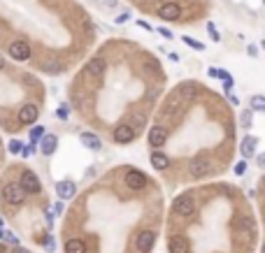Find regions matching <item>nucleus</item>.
Wrapping results in <instances>:
<instances>
[{"instance_id": "obj_1", "label": "nucleus", "mask_w": 265, "mask_h": 253, "mask_svg": "<svg viewBox=\"0 0 265 253\" xmlns=\"http://www.w3.org/2000/svg\"><path fill=\"white\" fill-rule=\"evenodd\" d=\"M19 186L24 188V193H30V195H37L40 191H42L37 175H35V172H30V170H24V172H21V181H19Z\"/></svg>"}, {"instance_id": "obj_2", "label": "nucleus", "mask_w": 265, "mask_h": 253, "mask_svg": "<svg viewBox=\"0 0 265 253\" xmlns=\"http://www.w3.org/2000/svg\"><path fill=\"white\" fill-rule=\"evenodd\" d=\"M3 198H5L7 205H12V207H19V205H24V188L19 186V184H7L5 188H3Z\"/></svg>"}, {"instance_id": "obj_3", "label": "nucleus", "mask_w": 265, "mask_h": 253, "mask_svg": "<svg viewBox=\"0 0 265 253\" xmlns=\"http://www.w3.org/2000/svg\"><path fill=\"white\" fill-rule=\"evenodd\" d=\"M175 211L179 216H193L195 214V198L191 193H184L175 200Z\"/></svg>"}, {"instance_id": "obj_4", "label": "nucleus", "mask_w": 265, "mask_h": 253, "mask_svg": "<svg viewBox=\"0 0 265 253\" xmlns=\"http://www.w3.org/2000/svg\"><path fill=\"white\" fill-rule=\"evenodd\" d=\"M210 167H212V163H210V158H205V156L191 158V165H188L193 179H203V177H207L210 175Z\"/></svg>"}, {"instance_id": "obj_5", "label": "nucleus", "mask_w": 265, "mask_h": 253, "mask_svg": "<svg viewBox=\"0 0 265 253\" xmlns=\"http://www.w3.org/2000/svg\"><path fill=\"white\" fill-rule=\"evenodd\" d=\"M123 181H126V186L132 188V191H142V188L149 184L147 175L145 172H140V170H128L126 177H123Z\"/></svg>"}, {"instance_id": "obj_6", "label": "nucleus", "mask_w": 265, "mask_h": 253, "mask_svg": "<svg viewBox=\"0 0 265 253\" xmlns=\"http://www.w3.org/2000/svg\"><path fill=\"white\" fill-rule=\"evenodd\" d=\"M154 244H156V232L154 230H142L138 239H135V246H138L140 253H149L154 248Z\"/></svg>"}, {"instance_id": "obj_7", "label": "nucleus", "mask_w": 265, "mask_h": 253, "mask_svg": "<svg viewBox=\"0 0 265 253\" xmlns=\"http://www.w3.org/2000/svg\"><path fill=\"white\" fill-rule=\"evenodd\" d=\"M7 54L12 56L14 60H28V58H30V44L24 42V40H17V42L10 44Z\"/></svg>"}, {"instance_id": "obj_8", "label": "nucleus", "mask_w": 265, "mask_h": 253, "mask_svg": "<svg viewBox=\"0 0 265 253\" xmlns=\"http://www.w3.org/2000/svg\"><path fill=\"white\" fill-rule=\"evenodd\" d=\"M158 17H161L163 21H177V19L181 17V7L177 5V3H163V5L158 7Z\"/></svg>"}, {"instance_id": "obj_9", "label": "nucleus", "mask_w": 265, "mask_h": 253, "mask_svg": "<svg viewBox=\"0 0 265 253\" xmlns=\"http://www.w3.org/2000/svg\"><path fill=\"white\" fill-rule=\"evenodd\" d=\"M105 70H107V63H105L103 56H96V58H91L89 63H86V72H89L91 77H103Z\"/></svg>"}, {"instance_id": "obj_10", "label": "nucleus", "mask_w": 265, "mask_h": 253, "mask_svg": "<svg viewBox=\"0 0 265 253\" xmlns=\"http://www.w3.org/2000/svg\"><path fill=\"white\" fill-rule=\"evenodd\" d=\"M168 248H170V253H188V251H191L188 239L184 235H172V237H170Z\"/></svg>"}, {"instance_id": "obj_11", "label": "nucleus", "mask_w": 265, "mask_h": 253, "mask_svg": "<svg viewBox=\"0 0 265 253\" xmlns=\"http://www.w3.org/2000/svg\"><path fill=\"white\" fill-rule=\"evenodd\" d=\"M37 114H40V109H37L35 105H24V107L19 109V121H21L24 126H30V123L37 121Z\"/></svg>"}, {"instance_id": "obj_12", "label": "nucleus", "mask_w": 265, "mask_h": 253, "mask_svg": "<svg viewBox=\"0 0 265 253\" xmlns=\"http://www.w3.org/2000/svg\"><path fill=\"white\" fill-rule=\"evenodd\" d=\"M165 139H168V130L161 126H154L149 130V144L154 146V149H158V146L165 144Z\"/></svg>"}, {"instance_id": "obj_13", "label": "nucleus", "mask_w": 265, "mask_h": 253, "mask_svg": "<svg viewBox=\"0 0 265 253\" xmlns=\"http://www.w3.org/2000/svg\"><path fill=\"white\" fill-rule=\"evenodd\" d=\"M75 193H77V186H75L73 181H58V184H56V195H58V200H70V198H75Z\"/></svg>"}, {"instance_id": "obj_14", "label": "nucleus", "mask_w": 265, "mask_h": 253, "mask_svg": "<svg viewBox=\"0 0 265 253\" xmlns=\"http://www.w3.org/2000/svg\"><path fill=\"white\" fill-rule=\"evenodd\" d=\"M56 146H58V137H56V135L44 133L42 137H40V151H42L44 156H51L56 151Z\"/></svg>"}, {"instance_id": "obj_15", "label": "nucleus", "mask_w": 265, "mask_h": 253, "mask_svg": "<svg viewBox=\"0 0 265 253\" xmlns=\"http://www.w3.org/2000/svg\"><path fill=\"white\" fill-rule=\"evenodd\" d=\"M132 139H135V130L128 123H123V126H119L114 130V142H119V144H128Z\"/></svg>"}, {"instance_id": "obj_16", "label": "nucleus", "mask_w": 265, "mask_h": 253, "mask_svg": "<svg viewBox=\"0 0 265 253\" xmlns=\"http://www.w3.org/2000/svg\"><path fill=\"white\" fill-rule=\"evenodd\" d=\"M256 144H258V139L253 137V135H247V137L242 139L240 151H242V156H244V160H247V158H251L253 153H256Z\"/></svg>"}, {"instance_id": "obj_17", "label": "nucleus", "mask_w": 265, "mask_h": 253, "mask_svg": "<svg viewBox=\"0 0 265 253\" xmlns=\"http://www.w3.org/2000/svg\"><path fill=\"white\" fill-rule=\"evenodd\" d=\"M79 142H82L86 149H91V151H98L100 146H103L100 137H98V135H93V133H82V135H79Z\"/></svg>"}, {"instance_id": "obj_18", "label": "nucleus", "mask_w": 265, "mask_h": 253, "mask_svg": "<svg viewBox=\"0 0 265 253\" xmlns=\"http://www.w3.org/2000/svg\"><path fill=\"white\" fill-rule=\"evenodd\" d=\"M149 160L156 170H168V165H170V158L165 156V153H161V151H151Z\"/></svg>"}, {"instance_id": "obj_19", "label": "nucleus", "mask_w": 265, "mask_h": 253, "mask_svg": "<svg viewBox=\"0 0 265 253\" xmlns=\"http://www.w3.org/2000/svg\"><path fill=\"white\" fill-rule=\"evenodd\" d=\"M65 253H86V241L75 237V239L65 241Z\"/></svg>"}, {"instance_id": "obj_20", "label": "nucleus", "mask_w": 265, "mask_h": 253, "mask_svg": "<svg viewBox=\"0 0 265 253\" xmlns=\"http://www.w3.org/2000/svg\"><path fill=\"white\" fill-rule=\"evenodd\" d=\"M42 70L44 72H49V74H60L63 72V63H60V60H44Z\"/></svg>"}, {"instance_id": "obj_21", "label": "nucleus", "mask_w": 265, "mask_h": 253, "mask_svg": "<svg viewBox=\"0 0 265 253\" xmlns=\"http://www.w3.org/2000/svg\"><path fill=\"white\" fill-rule=\"evenodd\" d=\"M0 239H5L7 244H14V246H17V244H19L17 235H14V232H10V230H5V228H3V225H0Z\"/></svg>"}, {"instance_id": "obj_22", "label": "nucleus", "mask_w": 265, "mask_h": 253, "mask_svg": "<svg viewBox=\"0 0 265 253\" xmlns=\"http://www.w3.org/2000/svg\"><path fill=\"white\" fill-rule=\"evenodd\" d=\"M251 112H265V98L263 96L251 98Z\"/></svg>"}, {"instance_id": "obj_23", "label": "nucleus", "mask_w": 265, "mask_h": 253, "mask_svg": "<svg viewBox=\"0 0 265 253\" xmlns=\"http://www.w3.org/2000/svg\"><path fill=\"white\" fill-rule=\"evenodd\" d=\"M44 135V126H37V128H33L30 130V144H37L40 142V137Z\"/></svg>"}, {"instance_id": "obj_24", "label": "nucleus", "mask_w": 265, "mask_h": 253, "mask_svg": "<svg viewBox=\"0 0 265 253\" xmlns=\"http://www.w3.org/2000/svg\"><path fill=\"white\" fill-rule=\"evenodd\" d=\"M181 40H184V44H186V47H191V49H198V51H203V49H205V44L198 42V40H193V37H188V35H184Z\"/></svg>"}, {"instance_id": "obj_25", "label": "nucleus", "mask_w": 265, "mask_h": 253, "mask_svg": "<svg viewBox=\"0 0 265 253\" xmlns=\"http://www.w3.org/2000/svg\"><path fill=\"white\" fill-rule=\"evenodd\" d=\"M207 33H210V35H212V40H214V42H221V35H219L217 26L212 24V21H210V24H207Z\"/></svg>"}, {"instance_id": "obj_26", "label": "nucleus", "mask_w": 265, "mask_h": 253, "mask_svg": "<svg viewBox=\"0 0 265 253\" xmlns=\"http://www.w3.org/2000/svg\"><path fill=\"white\" fill-rule=\"evenodd\" d=\"M68 114H70V107H68V105H58V109H56V116H58L60 121H65Z\"/></svg>"}, {"instance_id": "obj_27", "label": "nucleus", "mask_w": 265, "mask_h": 253, "mask_svg": "<svg viewBox=\"0 0 265 253\" xmlns=\"http://www.w3.org/2000/svg\"><path fill=\"white\" fill-rule=\"evenodd\" d=\"M240 123H242L244 128H249V126H251V109H247V112H242Z\"/></svg>"}, {"instance_id": "obj_28", "label": "nucleus", "mask_w": 265, "mask_h": 253, "mask_svg": "<svg viewBox=\"0 0 265 253\" xmlns=\"http://www.w3.org/2000/svg\"><path fill=\"white\" fill-rule=\"evenodd\" d=\"M21 142H19V139H12V142H10V144H7V149H10V153H19V151H21Z\"/></svg>"}, {"instance_id": "obj_29", "label": "nucleus", "mask_w": 265, "mask_h": 253, "mask_svg": "<svg viewBox=\"0 0 265 253\" xmlns=\"http://www.w3.org/2000/svg\"><path fill=\"white\" fill-rule=\"evenodd\" d=\"M140 126H145V116H142V114H138V116H135V119H132V130H135V133H138V128Z\"/></svg>"}, {"instance_id": "obj_30", "label": "nucleus", "mask_w": 265, "mask_h": 253, "mask_svg": "<svg viewBox=\"0 0 265 253\" xmlns=\"http://www.w3.org/2000/svg\"><path fill=\"white\" fill-rule=\"evenodd\" d=\"M244 172H247V160H240V163L235 165V175H244Z\"/></svg>"}, {"instance_id": "obj_31", "label": "nucleus", "mask_w": 265, "mask_h": 253, "mask_svg": "<svg viewBox=\"0 0 265 253\" xmlns=\"http://www.w3.org/2000/svg\"><path fill=\"white\" fill-rule=\"evenodd\" d=\"M44 248H47V251H54V248H56V244H54L51 237H44Z\"/></svg>"}, {"instance_id": "obj_32", "label": "nucleus", "mask_w": 265, "mask_h": 253, "mask_svg": "<svg viewBox=\"0 0 265 253\" xmlns=\"http://www.w3.org/2000/svg\"><path fill=\"white\" fill-rule=\"evenodd\" d=\"M158 33H161L165 40H172V37H175V35H172V30H168V28H158Z\"/></svg>"}, {"instance_id": "obj_33", "label": "nucleus", "mask_w": 265, "mask_h": 253, "mask_svg": "<svg viewBox=\"0 0 265 253\" xmlns=\"http://www.w3.org/2000/svg\"><path fill=\"white\" fill-rule=\"evenodd\" d=\"M128 19H130V14L123 12V14H119V17H116V24H126Z\"/></svg>"}, {"instance_id": "obj_34", "label": "nucleus", "mask_w": 265, "mask_h": 253, "mask_svg": "<svg viewBox=\"0 0 265 253\" xmlns=\"http://www.w3.org/2000/svg\"><path fill=\"white\" fill-rule=\"evenodd\" d=\"M249 56H251V58H256V56H258V49H256V44H249Z\"/></svg>"}, {"instance_id": "obj_35", "label": "nucleus", "mask_w": 265, "mask_h": 253, "mask_svg": "<svg viewBox=\"0 0 265 253\" xmlns=\"http://www.w3.org/2000/svg\"><path fill=\"white\" fill-rule=\"evenodd\" d=\"M56 214H63V209H65V205H63V200H58V202H56Z\"/></svg>"}, {"instance_id": "obj_36", "label": "nucleus", "mask_w": 265, "mask_h": 253, "mask_svg": "<svg viewBox=\"0 0 265 253\" xmlns=\"http://www.w3.org/2000/svg\"><path fill=\"white\" fill-rule=\"evenodd\" d=\"M256 163H258V167H265V156H263V153L256 156Z\"/></svg>"}, {"instance_id": "obj_37", "label": "nucleus", "mask_w": 265, "mask_h": 253, "mask_svg": "<svg viewBox=\"0 0 265 253\" xmlns=\"http://www.w3.org/2000/svg\"><path fill=\"white\" fill-rule=\"evenodd\" d=\"M12 253H30V251H28V248H24V246H19V244H17V246L12 248Z\"/></svg>"}, {"instance_id": "obj_38", "label": "nucleus", "mask_w": 265, "mask_h": 253, "mask_svg": "<svg viewBox=\"0 0 265 253\" xmlns=\"http://www.w3.org/2000/svg\"><path fill=\"white\" fill-rule=\"evenodd\" d=\"M0 70H5V58L0 56Z\"/></svg>"}, {"instance_id": "obj_39", "label": "nucleus", "mask_w": 265, "mask_h": 253, "mask_svg": "<svg viewBox=\"0 0 265 253\" xmlns=\"http://www.w3.org/2000/svg\"><path fill=\"white\" fill-rule=\"evenodd\" d=\"M0 253H5V246H3V244H0Z\"/></svg>"}, {"instance_id": "obj_40", "label": "nucleus", "mask_w": 265, "mask_h": 253, "mask_svg": "<svg viewBox=\"0 0 265 253\" xmlns=\"http://www.w3.org/2000/svg\"><path fill=\"white\" fill-rule=\"evenodd\" d=\"M0 35H3V28H0Z\"/></svg>"}]
</instances>
